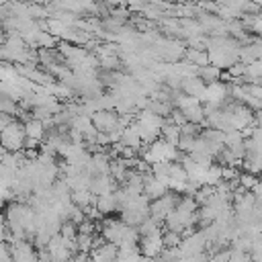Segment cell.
Masks as SVG:
<instances>
[{
    "label": "cell",
    "instance_id": "cell-2",
    "mask_svg": "<svg viewBox=\"0 0 262 262\" xmlns=\"http://www.w3.org/2000/svg\"><path fill=\"white\" fill-rule=\"evenodd\" d=\"M25 131H27V137L29 139H35V141H41L47 137V125L35 117L27 119L25 121Z\"/></svg>",
    "mask_w": 262,
    "mask_h": 262
},
{
    "label": "cell",
    "instance_id": "cell-4",
    "mask_svg": "<svg viewBox=\"0 0 262 262\" xmlns=\"http://www.w3.org/2000/svg\"><path fill=\"white\" fill-rule=\"evenodd\" d=\"M252 194H254L256 203H258V205H262V178H260V180H258V184L252 188Z\"/></svg>",
    "mask_w": 262,
    "mask_h": 262
},
{
    "label": "cell",
    "instance_id": "cell-3",
    "mask_svg": "<svg viewBox=\"0 0 262 262\" xmlns=\"http://www.w3.org/2000/svg\"><path fill=\"white\" fill-rule=\"evenodd\" d=\"M196 76L207 84V86H211V84H217L219 82V78L223 76L221 74V70L219 68H215V66H203V68H199V72H196Z\"/></svg>",
    "mask_w": 262,
    "mask_h": 262
},
{
    "label": "cell",
    "instance_id": "cell-1",
    "mask_svg": "<svg viewBox=\"0 0 262 262\" xmlns=\"http://www.w3.org/2000/svg\"><path fill=\"white\" fill-rule=\"evenodd\" d=\"M27 143V131H25V123H18L16 119L8 125L2 127V145L6 147V151L16 154L18 149H23Z\"/></svg>",
    "mask_w": 262,
    "mask_h": 262
}]
</instances>
